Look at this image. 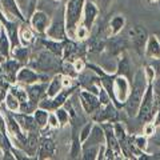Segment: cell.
<instances>
[{
    "label": "cell",
    "mask_w": 160,
    "mask_h": 160,
    "mask_svg": "<svg viewBox=\"0 0 160 160\" xmlns=\"http://www.w3.org/2000/svg\"><path fill=\"white\" fill-rule=\"evenodd\" d=\"M147 86H148V80L146 76V69L140 68L135 73L133 82L131 84V92H129V96L126 100V103H124V109L128 113V116L133 118L138 115Z\"/></svg>",
    "instance_id": "1"
},
{
    "label": "cell",
    "mask_w": 160,
    "mask_h": 160,
    "mask_svg": "<svg viewBox=\"0 0 160 160\" xmlns=\"http://www.w3.org/2000/svg\"><path fill=\"white\" fill-rule=\"evenodd\" d=\"M129 92H131V86H129L128 78L118 75V78H115L113 80V103L118 107H124Z\"/></svg>",
    "instance_id": "2"
},
{
    "label": "cell",
    "mask_w": 160,
    "mask_h": 160,
    "mask_svg": "<svg viewBox=\"0 0 160 160\" xmlns=\"http://www.w3.org/2000/svg\"><path fill=\"white\" fill-rule=\"evenodd\" d=\"M128 35H129V39H131L133 48L136 49V52L143 55L144 51H146V44L149 38L148 31L142 26H132L129 28Z\"/></svg>",
    "instance_id": "3"
},
{
    "label": "cell",
    "mask_w": 160,
    "mask_h": 160,
    "mask_svg": "<svg viewBox=\"0 0 160 160\" xmlns=\"http://www.w3.org/2000/svg\"><path fill=\"white\" fill-rule=\"evenodd\" d=\"M84 0H69L67 4V26L72 28L80 18V12L83 9Z\"/></svg>",
    "instance_id": "4"
},
{
    "label": "cell",
    "mask_w": 160,
    "mask_h": 160,
    "mask_svg": "<svg viewBox=\"0 0 160 160\" xmlns=\"http://www.w3.org/2000/svg\"><path fill=\"white\" fill-rule=\"evenodd\" d=\"M144 53L151 59H160V40L156 35H149Z\"/></svg>",
    "instance_id": "5"
},
{
    "label": "cell",
    "mask_w": 160,
    "mask_h": 160,
    "mask_svg": "<svg viewBox=\"0 0 160 160\" xmlns=\"http://www.w3.org/2000/svg\"><path fill=\"white\" fill-rule=\"evenodd\" d=\"M118 119V112L115 107L112 106L111 103L107 104L106 108L102 109V111H99L96 115H95V120L99 123H103V122H115V120Z\"/></svg>",
    "instance_id": "6"
},
{
    "label": "cell",
    "mask_w": 160,
    "mask_h": 160,
    "mask_svg": "<svg viewBox=\"0 0 160 160\" xmlns=\"http://www.w3.org/2000/svg\"><path fill=\"white\" fill-rule=\"evenodd\" d=\"M98 16V8L92 2H87L86 7H84V24L86 28H91Z\"/></svg>",
    "instance_id": "7"
},
{
    "label": "cell",
    "mask_w": 160,
    "mask_h": 160,
    "mask_svg": "<svg viewBox=\"0 0 160 160\" xmlns=\"http://www.w3.org/2000/svg\"><path fill=\"white\" fill-rule=\"evenodd\" d=\"M82 98V103H83V107L86 108L87 112H92L95 109H98L100 106V100H98V98L95 95H91L88 92H83L80 95Z\"/></svg>",
    "instance_id": "8"
},
{
    "label": "cell",
    "mask_w": 160,
    "mask_h": 160,
    "mask_svg": "<svg viewBox=\"0 0 160 160\" xmlns=\"http://www.w3.org/2000/svg\"><path fill=\"white\" fill-rule=\"evenodd\" d=\"M106 138V132H104V128H100L99 126L92 127V131L89 133V136L87 138V147L88 146H99L102 144V142Z\"/></svg>",
    "instance_id": "9"
},
{
    "label": "cell",
    "mask_w": 160,
    "mask_h": 160,
    "mask_svg": "<svg viewBox=\"0 0 160 160\" xmlns=\"http://www.w3.org/2000/svg\"><path fill=\"white\" fill-rule=\"evenodd\" d=\"M32 26L35 27V29L39 32H43L46 29V26H47V16L46 13L43 12H36L33 15L32 18Z\"/></svg>",
    "instance_id": "10"
},
{
    "label": "cell",
    "mask_w": 160,
    "mask_h": 160,
    "mask_svg": "<svg viewBox=\"0 0 160 160\" xmlns=\"http://www.w3.org/2000/svg\"><path fill=\"white\" fill-rule=\"evenodd\" d=\"M126 26V18L122 16V15H118V16H115L111 23H109V28H111V33L112 35H118L122 29L124 28Z\"/></svg>",
    "instance_id": "11"
},
{
    "label": "cell",
    "mask_w": 160,
    "mask_h": 160,
    "mask_svg": "<svg viewBox=\"0 0 160 160\" xmlns=\"http://www.w3.org/2000/svg\"><path fill=\"white\" fill-rule=\"evenodd\" d=\"M118 75H123L126 78H131V66H129V60L123 56L122 59H119L118 63Z\"/></svg>",
    "instance_id": "12"
},
{
    "label": "cell",
    "mask_w": 160,
    "mask_h": 160,
    "mask_svg": "<svg viewBox=\"0 0 160 160\" xmlns=\"http://www.w3.org/2000/svg\"><path fill=\"white\" fill-rule=\"evenodd\" d=\"M48 33H49V36H52V38L63 39L64 38V28H63L62 20H55V23L52 24V27L48 31Z\"/></svg>",
    "instance_id": "13"
},
{
    "label": "cell",
    "mask_w": 160,
    "mask_h": 160,
    "mask_svg": "<svg viewBox=\"0 0 160 160\" xmlns=\"http://www.w3.org/2000/svg\"><path fill=\"white\" fill-rule=\"evenodd\" d=\"M53 151H55L53 142L48 139H44L42 142V146H40V155H42V158L51 156V155H53Z\"/></svg>",
    "instance_id": "14"
},
{
    "label": "cell",
    "mask_w": 160,
    "mask_h": 160,
    "mask_svg": "<svg viewBox=\"0 0 160 160\" xmlns=\"http://www.w3.org/2000/svg\"><path fill=\"white\" fill-rule=\"evenodd\" d=\"M39 68H43V69H49L55 66V59L48 53H42L40 55V59H39V63H38Z\"/></svg>",
    "instance_id": "15"
},
{
    "label": "cell",
    "mask_w": 160,
    "mask_h": 160,
    "mask_svg": "<svg viewBox=\"0 0 160 160\" xmlns=\"http://www.w3.org/2000/svg\"><path fill=\"white\" fill-rule=\"evenodd\" d=\"M18 79L20 82H24V83H33L35 80L38 79V76H36V73H33L31 71V69H22Z\"/></svg>",
    "instance_id": "16"
},
{
    "label": "cell",
    "mask_w": 160,
    "mask_h": 160,
    "mask_svg": "<svg viewBox=\"0 0 160 160\" xmlns=\"http://www.w3.org/2000/svg\"><path fill=\"white\" fill-rule=\"evenodd\" d=\"M109 51H111L112 53H119L122 52L124 47H126V42L122 39H112V42L109 43Z\"/></svg>",
    "instance_id": "17"
},
{
    "label": "cell",
    "mask_w": 160,
    "mask_h": 160,
    "mask_svg": "<svg viewBox=\"0 0 160 160\" xmlns=\"http://www.w3.org/2000/svg\"><path fill=\"white\" fill-rule=\"evenodd\" d=\"M16 119L19 120L20 124H22L26 129H35L36 128L38 123H35L36 120H33L32 118H29V116H16Z\"/></svg>",
    "instance_id": "18"
},
{
    "label": "cell",
    "mask_w": 160,
    "mask_h": 160,
    "mask_svg": "<svg viewBox=\"0 0 160 160\" xmlns=\"http://www.w3.org/2000/svg\"><path fill=\"white\" fill-rule=\"evenodd\" d=\"M133 144L136 146L138 149H140V151H146V149H147V144H148L147 136H146V135L133 136Z\"/></svg>",
    "instance_id": "19"
},
{
    "label": "cell",
    "mask_w": 160,
    "mask_h": 160,
    "mask_svg": "<svg viewBox=\"0 0 160 160\" xmlns=\"http://www.w3.org/2000/svg\"><path fill=\"white\" fill-rule=\"evenodd\" d=\"M43 86H33V87H31L28 89V96H29V99L32 100V103H35L36 100H39V98H40V95L43 93Z\"/></svg>",
    "instance_id": "20"
},
{
    "label": "cell",
    "mask_w": 160,
    "mask_h": 160,
    "mask_svg": "<svg viewBox=\"0 0 160 160\" xmlns=\"http://www.w3.org/2000/svg\"><path fill=\"white\" fill-rule=\"evenodd\" d=\"M3 4H4V7H6V9H8L9 12H12L13 15H16L19 19H23L22 13H20V11L16 7V4H15V0H3Z\"/></svg>",
    "instance_id": "21"
},
{
    "label": "cell",
    "mask_w": 160,
    "mask_h": 160,
    "mask_svg": "<svg viewBox=\"0 0 160 160\" xmlns=\"http://www.w3.org/2000/svg\"><path fill=\"white\" fill-rule=\"evenodd\" d=\"M98 152H99V147L98 146H88V147H86V149H84V159H87V160H89V159H96L98 156Z\"/></svg>",
    "instance_id": "22"
},
{
    "label": "cell",
    "mask_w": 160,
    "mask_h": 160,
    "mask_svg": "<svg viewBox=\"0 0 160 160\" xmlns=\"http://www.w3.org/2000/svg\"><path fill=\"white\" fill-rule=\"evenodd\" d=\"M60 87H62V78L56 76L53 79L51 87H49V89H48V96H53V95L60 89Z\"/></svg>",
    "instance_id": "23"
},
{
    "label": "cell",
    "mask_w": 160,
    "mask_h": 160,
    "mask_svg": "<svg viewBox=\"0 0 160 160\" xmlns=\"http://www.w3.org/2000/svg\"><path fill=\"white\" fill-rule=\"evenodd\" d=\"M47 119H48V115H47V112H44L43 109H39V111L35 112V120H36L38 126L43 127L44 124L47 123Z\"/></svg>",
    "instance_id": "24"
},
{
    "label": "cell",
    "mask_w": 160,
    "mask_h": 160,
    "mask_svg": "<svg viewBox=\"0 0 160 160\" xmlns=\"http://www.w3.org/2000/svg\"><path fill=\"white\" fill-rule=\"evenodd\" d=\"M38 147V138L36 135H29V138L27 139V148L29 153H33L35 149Z\"/></svg>",
    "instance_id": "25"
},
{
    "label": "cell",
    "mask_w": 160,
    "mask_h": 160,
    "mask_svg": "<svg viewBox=\"0 0 160 160\" xmlns=\"http://www.w3.org/2000/svg\"><path fill=\"white\" fill-rule=\"evenodd\" d=\"M156 126H155V123L153 122H147L146 124H144V129H143V132L144 135L148 138V136H153L155 132H156Z\"/></svg>",
    "instance_id": "26"
},
{
    "label": "cell",
    "mask_w": 160,
    "mask_h": 160,
    "mask_svg": "<svg viewBox=\"0 0 160 160\" xmlns=\"http://www.w3.org/2000/svg\"><path fill=\"white\" fill-rule=\"evenodd\" d=\"M103 47H104V43L99 39H93L92 43L89 44V49H91L92 52H100L103 49Z\"/></svg>",
    "instance_id": "27"
},
{
    "label": "cell",
    "mask_w": 160,
    "mask_h": 160,
    "mask_svg": "<svg viewBox=\"0 0 160 160\" xmlns=\"http://www.w3.org/2000/svg\"><path fill=\"white\" fill-rule=\"evenodd\" d=\"M7 29L9 31V36H11V40H12V44L16 46L18 43V33H16V27L13 24H8L7 23Z\"/></svg>",
    "instance_id": "28"
},
{
    "label": "cell",
    "mask_w": 160,
    "mask_h": 160,
    "mask_svg": "<svg viewBox=\"0 0 160 160\" xmlns=\"http://www.w3.org/2000/svg\"><path fill=\"white\" fill-rule=\"evenodd\" d=\"M152 88H153V93L155 98L160 100V75L155 78V80L152 82Z\"/></svg>",
    "instance_id": "29"
},
{
    "label": "cell",
    "mask_w": 160,
    "mask_h": 160,
    "mask_svg": "<svg viewBox=\"0 0 160 160\" xmlns=\"http://www.w3.org/2000/svg\"><path fill=\"white\" fill-rule=\"evenodd\" d=\"M79 153H80V142H79V139L76 138V135H75V136H73V144H72L71 156L72 158H76Z\"/></svg>",
    "instance_id": "30"
},
{
    "label": "cell",
    "mask_w": 160,
    "mask_h": 160,
    "mask_svg": "<svg viewBox=\"0 0 160 160\" xmlns=\"http://www.w3.org/2000/svg\"><path fill=\"white\" fill-rule=\"evenodd\" d=\"M44 44L51 49V51L53 52V53H60L62 52V49H63V47L60 46L59 43H53V42H44Z\"/></svg>",
    "instance_id": "31"
},
{
    "label": "cell",
    "mask_w": 160,
    "mask_h": 160,
    "mask_svg": "<svg viewBox=\"0 0 160 160\" xmlns=\"http://www.w3.org/2000/svg\"><path fill=\"white\" fill-rule=\"evenodd\" d=\"M0 52L3 55H8V43H7V38L6 35H2V38H0Z\"/></svg>",
    "instance_id": "32"
},
{
    "label": "cell",
    "mask_w": 160,
    "mask_h": 160,
    "mask_svg": "<svg viewBox=\"0 0 160 160\" xmlns=\"http://www.w3.org/2000/svg\"><path fill=\"white\" fill-rule=\"evenodd\" d=\"M92 131V123H88L86 127L83 128V131H82V136H80V142H86L87 138L89 136V133H91Z\"/></svg>",
    "instance_id": "33"
},
{
    "label": "cell",
    "mask_w": 160,
    "mask_h": 160,
    "mask_svg": "<svg viewBox=\"0 0 160 160\" xmlns=\"http://www.w3.org/2000/svg\"><path fill=\"white\" fill-rule=\"evenodd\" d=\"M15 56L20 60H26L28 56V49L27 48H22V49H16L15 51Z\"/></svg>",
    "instance_id": "34"
},
{
    "label": "cell",
    "mask_w": 160,
    "mask_h": 160,
    "mask_svg": "<svg viewBox=\"0 0 160 160\" xmlns=\"http://www.w3.org/2000/svg\"><path fill=\"white\" fill-rule=\"evenodd\" d=\"M64 49H66V58H68V55H72L75 51H76V46H75L73 43H67L66 46H64Z\"/></svg>",
    "instance_id": "35"
},
{
    "label": "cell",
    "mask_w": 160,
    "mask_h": 160,
    "mask_svg": "<svg viewBox=\"0 0 160 160\" xmlns=\"http://www.w3.org/2000/svg\"><path fill=\"white\" fill-rule=\"evenodd\" d=\"M12 92H13V95H15V98H16V99H19L20 102H24V99H26V92H24V91L13 88Z\"/></svg>",
    "instance_id": "36"
},
{
    "label": "cell",
    "mask_w": 160,
    "mask_h": 160,
    "mask_svg": "<svg viewBox=\"0 0 160 160\" xmlns=\"http://www.w3.org/2000/svg\"><path fill=\"white\" fill-rule=\"evenodd\" d=\"M56 116H58V119H59L62 123H66L67 119H68V115H67V112L64 111V109H58Z\"/></svg>",
    "instance_id": "37"
},
{
    "label": "cell",
    "mask_w": 160,
    "mask_h": 160,
    "mask_svg": "<svg viewBox=\"0 0 160 160\" xmlns=\"http://www.w3.org/2000/svg\"><path fill=\"white\" fill-rule=\"evenodd\" d=\"M7 104H8V107L11 109H16L18 108V102L13 99L12 95H8L7 96Z\"/></svg>",
    "instance_id": "38"
},
{
    "label": "cell",
    "mask_w": 160,
    "mask_h": 160,
    "mask_svg": "<svg viewBox=\"0 0 160 160\" xmlns=\"http://www.w3.org/2000/svg\"><path fill=\"white\" fill-rule=\"evenodd\" d=\"M6 68H7V71L8 72H15L16 71V69L19 68V64L16 63V62H8L7 64H6Z\"/></svg>",
    "instance_id": "39"
},
{
    "label": "cell",
    "mask_w": 160,
    "mask_h": 160,
    "mask_svg": "<svg viewBox=\"0 0 160 160\" xmlns=\"http://www.w3.org/2000/svg\"><path fill=\"white\" fill-rule=\"evenodd\" d=\"M64 99H66V95H60V96H58L56 99H55V102H53V107H58L60 106V104H63L64 103Z\"/></svg>",
    "instance_id": "40"
},
{
    "label": "cell",
    "mask_w": 160,
    "mask_h": 160,
    "mask_svg": "<svg viewBox=\"0 0 160 160\" xmlns=\"http://www.w3.org/2000/svg\"><path fill=\"white\" fill-rule=\"evenodd\" d=\"M153 123H155V126H156V127H160V103H159V108L156 111V115H155Z\"/></svg>",
    "instance_id": "41"
},
{
    "label": "cell",
    "mask_w": 160,
    "mask_h": 160,
    "mask_svg": "<svg viewBox=\"0 0 160 160\" xmlns=\"http://www.w3.org/2000/svg\"><path fill=\"white\" fill-rule=\"evenodd\" d=\"M147 3L149 4V6H159L160 0H147Z\"/></svg>",
    "instance_id": "42"
},
{
    "label": "cell",
    "mask_w": 160,
    "mask_h": 160,
    "mask_svg": "<svg viewBox=\"0 0 160 160\" xmlns=\"http://www.w3.org/2000/svg\"><path fill=\"white\" fill-rule=\"evenodd\" d=\"M75 67H76L78 71H80V69H82V68L84 67V64H83V62H80V60H78L76 64H75Z\"/></svg>",
    "instance_id": "43"
},
{
    "label": "cell",
    "mask_w": 160,
    "mask_h": 160,
    "mask_svg": "<svg viewBox=\"0 0 160 160\" xmlns=\"http://www.w3.org/2000/svg\"><path fill=\"white\" fill-rule=\"evenodd\" d=\"M84 35H86V31H84V29L82 28V29H80V31H79V36H80V38H83Z\"/></svg>",
    "instance_id": "44"
},
{
    "label": "cell",
    "mask_w": 160,
    "mask_h": 160,
    "mask_svg": "<svg viewBox=\"0 0 160 160\" xmlns=\"http://www.w3.org/2000/svg\"><path fill=\"white\" fill-rule=\"evenodd\" d=\"M156 144H158V146H159V147H160V142H158V143H156Z\"/></svg>",
    "instance_id": "45"
},
{
    "label": "cell",
    "mask_w": 160,
    "mask_h": 160,
    "mask_svg": "<svg viewBox=\"0 0 160 160\" xmlns=\"http://www.w3.org/2000/svg\"><path fill=\"white\" fill-rule=\"evenodd\" d=\"M104 2H107V0H104Z\"/></svg>",
    "instance_id": "46"
}]
</instances>
